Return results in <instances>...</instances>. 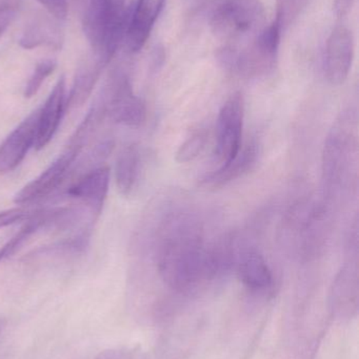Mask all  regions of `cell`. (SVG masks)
<instances>
[{
	"label": "cell",
	"mask_w": 359,
	"mask_h": 359,
	"mask_svg": "<svg viewBox=\"0 0 359 359\" xmlns=\"http://www.w3.org/2000/svg\"><path fill=\"white\" fill-rule=\"evenodd\" d=\"M354 58V37L349 27L337 25L329 36L324 69L327 80L339 86L347 80Z\"/></svg>",
	"instance_id": "52a82bcc"
},
{
	"label": "cell",
	"mask_w": 359,
	"mask_h": 359,
	"mask_svg": "<svg viewBox=\"0 0 359 359\" xmlns=\"http://www.w3.org/2000/svg\"><path fill=\"white\" fill-rule=\"evenodd\" d=\"M358 116L353 109H346L333 124L322 153V177L329 194L352 185L358 175Z\"/></svg>",
	"instance_id": "7a4b0ae2"
},
{
	"label": "cell",
	"mask_w": 359,
	"mask_h": 359,
	"mask_svg": "<svg viewBox=\"0 0 359 359\" xmlns=\"http://www.w3.org/2000/svg\"><path fill=\"white\" fill-rule=\"evenodd\" d=\"M18 6L12 0L0 1V38L8 31L14 19L16 18Z\"/></svg>",
	"instance_id": "d4e9b609"
},
{
	"label": "cell",
	"mask_w": 359,
	"mask_h": 359,
	"mask_svg": "<svg viewBox=\"0 0 359 359\" xmlns=\"http://www.w3.org/2000/svg\"><path fill=\"white\" fill-rule=\"evenodd\" d=\"M95 359H149L141 347H120L101 352Z\"/></svg>",
	"instance_id": "cb8c5ba5"
},
{
	"label": "cell",
	"mask_w": 359,
	"mask_h": 359,
	"mask_svg": "<svg viewBox=\"0 0 359 359\" xmlns=\"http://www.w3.org/2000/svg\"><path fill=\"white\" fill-rule=\"evenodd\" d=\"M231 247L230 241L207 244L193 217L177 215L162 230L156 251L160 278L175 292H196L231 268Z\"/></svg>",
	"instance_id": "6da1fadb"
},
{
	"label": "cell",
	"mask_w": 359,
	"mask_h": 359,
	"mask_svg": "<svg viewBox=\"0 0 359 359\" xmlns=\"http://www.w3.org/2000/svg\"><path fill=\"white\" fill-rule=\"evenodd\" d=\"M2 329H4V320H0V333H1Z\"/></svg>",
	"instance_id": "f1b7e54d"
},
{
	"label": "cell",
	"mask_w": 359,
	"mask_h": 359,
	"mask_svg": "<svg viewBox=\"0 0 359 359\" xmlns=\"http://www.w3.org/2000/svg\"><path fill=\"white\" fill-rule=\"evenodd\" d=\"M105 117H107V109H105L103 99L99 97L96 102L91 107L84 121L76 128L67 147L81 151L84 145L94 136Z\"/></svg>",
	"instance_id": "ffe728a7"
},
{
	"label": "cell",
	"mask_w": 359,
	"mask_h": 359,
	"mask_svg": "<svg viewBox=\"0 0 359 359\" xmlns=\"http://www.w3.org/2000/svg\"><path fill=\"white\" fill-rule=\"evenodd\" d=\"M107 65V61L92 53V56L80 65L70 90L69 98L65 101L69 109H77L84 104Z\"/></svg>",
	"instance_id": "2e32d148"
},
{
	"label": "cell",
	"mask_w": 359,
	"mask_h": 359,
	"mask_svg": "<svg viewBox=\"0 0 359 359\" xmlns=\"http://www.w3.org/2000/svg\"><path fill=\"white\" fill-rule=\"evenodd\" d=\"M207 142H208V136L204 130L195 133L177 149L175 160L181 164L193 161L202 153Z\"/></svg>",
	"instance_id": "7402d4cb"
},
{
	"label": "cell",
	"mask_w": 359,
	"mask_h": 359,
	"mask_svg": "<svg viewBox=\"0 0 359 359\" xmlns=\"http://www.w3.org/2000/svg\"><path fill=\"white\" fill-rule=\"evenodd\" d=\"M50 227V210L34 211L23 227L0 250V264L18 252L41 228Z\"/></svg>",
	"instance_id": "d6986e66"
},
{
	"label": "cell",
	"mask_w": 359,
	"mask_h": 359,
	"mask_svg": "<svg viewBox=\"0 0 359 359\" xmlns=\"http://www.w3.org/2000/svg\"><path fill=\"white\" fill-rule=\"evenodd\" d=\"M110 174L107 166L90 170L70 186L67 196L81 201L97 217L103 210L109 191Z\"/></svg>",
	"instance_id": "7c38bea8"
},
{
	"label": "cell",
	"mask_w": 359,
	"mask_h": 359,
	"mask_svg": "<svg viewBox=\"0 0 359 359\" xmlns=\"http://www.w3.org/2000/svg\"><path fill=\"white\" fill-rule=\"evenodd\" d=\"M267 25L261 0H223L211 19L213 35L223 43L221 52H235L250 46Z\"/></svg>",
	"instance_id": "3957f363"
},
{
	"label": "cell",
	"mask_w": 359,
	"mask_h": 359,
	"mask_svg": "<svg viewBox=\"0 0 359 359\" xmlns=\"http://www.w3.org/2000/svg\"><path fill=\"white\" fill-rule=\"evenodd\" d=\"M259 147L257 143L251 142L240 151L235 159L211 174L207 175L200 182V186L209 189H216L233 182L234 180L250 172L259 159Z\"/></svg>",
	"instance_id": "9a60e30c"
},
{
	"label": "cell",
	"mask_w": 359,
	"mask_h": 359,
	"mask_svg": "<svg viewBox=\"0 0 359 359\" xmlns=\"http://www.w3.org/2000/svg\"><path fill=\"white\" fill-rule=\"evenodd\" d=\"M141 163V151L136 144L128 145L120 151L115 165V182L122 196L132 194L138 181Z\"/></svg>",
	"instance_id": "ac0fdd59"
},
{
	"label": "cell",
	"mask_w": 359,
	"mask_h": 359,
	"mask_svg": "<svg viewBox=\"0 0 359 359\" xmlns=\"http://www.w3.org/2000/svg\"><path fill=\"white\" fill-rule=\"evenodd\" d=\"M112 121L130 128H138L145 122V102L133 92L128 74L115 69L110 74L100 96Z\"/></svg>",
	"instance_id": "5b68a950"
},
{
	"label": "cell",
	"mask_w": 359,
	"mask_h": 359,
	"mask_svg": "<svg viewBox=\"0 0 359 359\" xmlns=\"http://www.w3.org/2000/svg\"><path fill=\"white\" fill-rule=\"evenodd\" d=\"M33 212L21 208L8 209V210L0 212V228L8 227L14 225L19 222L27 221Z\"/></svg>",
	"instance_id": "484cf974"
},
{
	"label": "cell",
	"mask_w": 359,
	"mask_h": 359,
	"mask_svg": "<svg viewBox=\"0 0 359 359\" xmlns=\"http://www.w3.org/2000/svg\"><path fill=\"white\" fill-rule=\"evenodd\" d=\"M238 280L251 292L263 293L273 286V274L263 255L254 248L244 249L236 257Z\"/></svg>",
	"instance_id": "4fadbf2b"
},
{
	"label": "cell",
	"mask_w": 359,
	"mask_h": 359,
	"mask_svg": "<svg viewBox=\"0 0 359 359\" xmlns=\"http://www.w3.org/2000/svg\"><path fill=\"white\" fill-rule=\"evenodd\" d=\"M244 120V96L242 93H235L223 103L217 118L215 153L223 165L235 159L242 151Z\"/></svg>",
	"instance_id": "8992f818"
},
{
	"label": "cell",
	"mask_w": 359,
	"mask_h": 359,
	"mask_svg": "<svg viewBox=\"0 0 359 359\" xmlns=\"http://www.w3.org/2000/svg\"><path fill=\"white\" fill-rule=\"evenodd\" d=\"M55 69H56V62L51 59H46L38 63L25 86V92H23L25 98L35 96L41 88L44 80L55 71Z\"/></svg>",
	"instance_id": "603a6c76"
},
{
	"label": "cell",
	"mask_w": 359,
	"mask_h": 359,
	"mask_svg": "<svg viewBox=\"0 0 359 359\" xmlns=\"http://www.w3.org/2000/svg\"><path fill=\"white\" fill-rule=\"evenodd\" d=\"M166 0H137L129 10L124 41L131 53H137L147 43Z\"/></svg>",
	"instance_id": "9c48e42d"
},
{
	"label": "cell",
	"mask_w": 359,
	"mask_h": 359,
	"mask_svg": "<svg viewBox=\"0 0 359 359\" xmlns=\"http://www.w3.org/2000/svg\"><path fill=\"white\" fill-rule=\"evenodd\" d=\"M359 278L358 263L346 264L337 273L330 293L333 316L341 320H352L358 316Z\"/></svg>",
	"instance_id": "30bf717a"
},
{
	"label": "cell",
	"mask_w": 359,
	"mask_h": 359,
	"mask_svg": "<svg viewBox=\"0 0 359 359\" xmlns=\"http://www.w3.org/2000/svg\"><path fill=\"white\" fill-rule=\"evenodd\" d=\"M355 0H334L333 12L339 20H344L351 12Z\"/></svg>",
	"instance_id": "83f0119b"
},
{
	"label": "cell",
	"mask_w": 359,
	"mask_h": 359,
	"mask_svg": "<svg viewBox=\"0 0 359 359\" xmlns=\"http://www.w3.org/2000/svg\"><path fill=\"white\" fill-rule=\"evenodd\" d=\"M310 0H276V17L274 19L280 25L282 33L288 29L303 11L307 8Z\"/></svg>",
	"instance_id": "44dd1931"
},
{
	"label": "cell",
	"mask_w": 359,
	"mask_h": 359,
	"mask_svg": "<svg viewBox=\"0 0 359 359\" xmlns=\"http://www.w3.org/2000/svg\"><path fill=\"white\" fill-rule=\"evenodd\" d=\"M82 31L93 54L110 62L124 41L126 0H79Z\"/></svg>",
	"instance_id": "277c9868"
},
{
	"label": "cell",
	"mask_w": 359,
	"mask_h": 359,
	"mask_svg": "<svg viewBox=\"0 0 359 359\" xmlns=\"http://www.w3.org/2000/svg\"><path fill=\"white\" fill-rule=\"evenodd\" d=\"M40 4L44 6L48 14L58 20L67 18L69 11L70 0H37Z\"/></svg>",
	"instance_id": "4316f807"
},
{
	"label": "cell",
	"mask_w": 359,
	"mask_h": 359,
	"mask_svg": "<svg viewBox=\"0 0 359 359\" xmlns=\"http://www.w3.org/2000/svg\"><path fill=\"white\" fill-rule=\"evenodd\" d=\"M81 151L72 147H65V151L55 160L39 177L25 185L15 196L16 204H31L48 196L56 189L67 177L72 164Z\"/></svg>",
	"instance_id": "ba28073f"
},
{
	"label": "cell",
	"mask_w": 359,
	"mask_h": 359,
	"mask_svg": "<svg viewBox=\"0 0 359 359\" xmlns=\"http://www.w3.org/2000/svg\"><path fill=\"white\" fill-rule=\"evenodd\" d=\"M39 111H33L0 145V174L14 170L35 145Z\"/></svg>",
	"instance_id": "8fae6325"
},
{
	"label": "cell",
	"mask_w": 359,
	"mask_h": 359,
	"mask_svg": "<svg viewBox=\"0 0 359 359\" xmlns=\"http://www.w3.org/2000/svg\"><path fill=\"white\" fill-rule=\"evenodd\" d=\"M65 107V79L59 78L56 86L46 99L44 107L40 109L38 118L37 135L35 147L37 151L44 149L50 143L58 130L61 117Z\"/></svg>",
	"instance_id": "5bb4252c"
},
{
	"label": "cell",
	"mask_w": 359,
	"mask_h": 359,
	"mask_svg": "<svg viewBox=\"0 0 359 359\" xmlns=\"http://www.w3.org/2000/svg\"><path fill=\"white\" fill-rule=\"evenodd\" d=\"M58 19L48 16L35 17L25 27L19 43L23 48L32 50L39 46H51L58 48L63 43V34Z\"/></svg>",
	"instance_id": "e0dca14e"
}]
</instances>
